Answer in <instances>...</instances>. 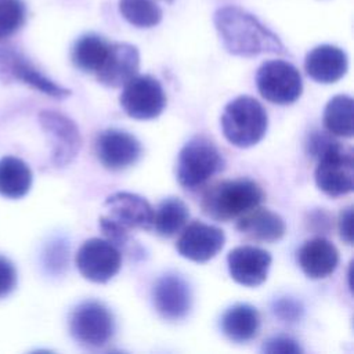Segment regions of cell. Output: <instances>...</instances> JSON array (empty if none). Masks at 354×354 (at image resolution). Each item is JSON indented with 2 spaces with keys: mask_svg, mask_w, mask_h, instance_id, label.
Instances as JSON below:
<instances>
[{
  "mask_svg": "<svg viewBox=\"0 0 354 354\" xmlns=\"http://www.w3.org/2000/svg\"><path fill=\"white\" fill-rule=\"evenodd\" d=\"M297 260L307 278L322 279L336 270L339 252L330 241L317 236L303 243L297 253Z\"/></svg>",
  "mask_w": 354,
  "mask_h": 354,
  "instance_id": "obj_19",
  "label": "cell"
},
{
  "mask_svg": "<svg viewBox=\"0 0 354 354\" xmlns=\"http://www.w3.org/2000/svg\"><path fill=\"white\" fill-rule=\"evenodd\" d=\"M220 326L224 336L231 342L246 343L259 333L260 314L256 307L248 303H238L223 314Z\"/></svg>",
  "mask_w": 354,
  "mask_h": 354,
  "instance_id": "obj_21",
  "label": "cell"
},
{
  "mask_svg": "<svg viewBox=\"0 0 354 354\" xmlns=\"http://www.w3.org/2000/svg\"><path fill=\"white\" fill-rule=\"evenodd\" d=\"M0 80L3 83L19 80L50 97L59 100L71 95L69 88L53 82L48 76L39 71L30 62V59L11 46H0Z\"/></svg>",
  "mask_w": 354,
  "mask_h": 354,
  "instance_id": "obj_9",
  "label": "cell"
},
{
  "mask_svg": "<svg viewBox=\"0 0 354 354\" xmlns=\"http://www.w3.org/2000/svg\"><path fill=\"white\" fill-rule=\"evenodd\" d=\"M339 232H340V238L347 245L353 243V207L351 206H348L340 212Z\"/></svg>",
  "mask_w": 354,
  "mask_h": 354,
  "instance_id": "obj_32",
  "label": "cell"
},
{
  "mask_svg": "<svg viewBox=\"0 0 354 354\" xmlns=\"http://www.w3.org/2000/svg\"><path fill=\"white\" fill-rule=\"evenodd\" d=\"M39 123L51 144V163L55 167L68 166L79 153L82 137L76 123L57 111H41Z\"/></svg>",
  "mask_w": 354,
  "mask_h": 354,
  "instance_id": "obj_11",
  "label": "cell"
},
{
  "mask_svg": "<svg viewBox=\"0 0 354 354\" xmlns=\"http://www.w3.org/2000/svg\"><path fill=\"white\" fill-rule=\"evenodd\" d=\"M225 235L218 227L194 221L183 228L176 249L191 261L205 263L213 259L224 246Z\"/></svg>",
  "mask_w": 354,
  "mask_h": 354,
  "instance_id": "obj_15",
  "label": "cell"
},
{
  "mask_svg": "<svg viewBox=\"0 0 354 354\" xmlns=\"http://www.w3.org/2000/svg\"><path fill=\"white\" fill-rule=\"evenodd\" d=\"M109 44L102 36L95 33H86L80 36L71 51L73 65L86 73H94L102 65Z\"/></svg>",
  "mask_w": 354,
  "mask_h": 354,
  "instance_id": "obj_23",
  "label": "cell"
},
{
  "mask_svg": "<svg viewBox=\"0 0 354 354\" xmlns=\"http://www.w3.org/2000/svg\"><path fill=\"white\" fill-rule=\"evenodd\" d=\"M119 11L137 28H152L162 19V10L153 0H119Z\"/></svg>",
  "mask_w": 354,
  "mask_h": 354,
  "instance_id": "obj_26",
  "label": "cell"
},
{
  "mask_svg": "<svg viewBox=\"0 0 354 354\" xmlns=\"http://www.w3.org/2000/svg\"><path fill=\"white\" fill-rule=\"evenodd\" d=\"M348 68L347 54L332 44H321L307 53L304 59L306 73L318 83L340 80Z\"/></svg>",
  "mask_w": 354,
  "mask_h": 354,
  "instance_id": "obj_18",
  "label": "cell"
},
{
  "mask_svg": "<svg viewBox=\"0 0 354 354\" xmlns=\"http://www.w3.org/2000/svg\"><path fill=\"white\" fill-rule=\"evenodd\" d=\"M261 351L267 354H301L303 348L289 336H272L263 343Z\"/></svg>",
  "mask_w": 354,
  "mask_h": 354,
  "instance_id": "obj_29",
  "label": "cell"
},
{
  "mask_svg": "<svg viewBox=\"0 0 354 354\" xmlns=\"http://www.w3.org/2000/svg\"><path fill=\"white\" fill-rule=\"evenodd\" d=\"M335 140L324 131H313L307 141V151L311 156L318 158Z\"/></svg>",
  "mask_w": 354,
  "mask_h": 354,
  "instance_id": "obj_31",
  "label": "cell"
},
{
  "mask_svg": "<svg viewBox=\"0 0 354 354\" xmlns=\"http://www.w3.org/2000/svg\"><path fill=\"white\" fill-rule=\"evenodd\" d=\"M224 166L221 152L210 140L194 137L178 152L176 176L181 187L195 189L220 173Z\"/></svg>",
  "mask_w": 354,
  "mask_h": 354,
  "instance_id": "obj_4",
  "label": "cell"
},
{
  "mask_svg": "<svg viewBox=\"0 0 354 354\" xmlns=\"http://www.w3.org/2000/svg\"><path fill=\"white\" fill-rule=\"evenodd\" d=\"M120 106L137 120L158 118L166 106V94L160 82L151 75H136L123 86Z\"/></svg>",
  "mask_w": 354,
  "mask_h": 354,
  "instance_id": "obj_8",
  "label": "cell"
},
{
  "mask_svg": "<svg viewBox=\"0 0 354 354\" xmlns=\"http://www.w3.org/2000/svg\"><path fill=\"white\" fill-rule=\"evenodd\" d=\"M152 301L162 318L181 321L191 311L192 292L183 277L167 272L156 279L152 289Z\"/></svg>",
  "mask_w": 354,
  "mask_h": 354,
  "instance_id": "obj_13",
  "label": "cell"
},
{
  "mask_svg": "<svg viewBox=\"0 0 354 354\" xmlns=\"http://www.w3.org/2000/svg\"><path fill=\"white\" fill-rule=\"evenodd\" d=\"M141 142L130 133L120 129H106L95 140L98 160L108 170H124L141 156Z\"/></svg>",
  "mask_w": 354,
  "mask_h": 354,
  "instance_id": "obj_14",
  "label": "cell"
},
{
  "mask_svg": "<svg viewBox=\"0 0 354 354\" xmlns=\"http://www.w3.org/2000/svg\"><path fill=\"white\" fill-rule=\"evenodd\" d=\"M189 212L183 199L177 196L165 198L153 210L152 227L158 235L170 238L180 232L188 221Z\"/></svg>",
  "mask_w": 354,
  "mask_h": 354,
  "instance_id": "obj_24",
  "label": "cell"
},
{
  "mask_svg": "<svg viewBox=\"0 0 354 354\" xmlns=\"http://www.w3.org/2000/svg\"><path fill=\"white\" fill-rule=\"evenodd\" d=\"M69 332L82 346L102 347L115 333L113 314L100 301H83L71 313Z\"/></svg>",
  "mask_w": 354,
  "mask_h": 354,
  "instance_id": "obj_7",
  "label": "cell"
},
{
  "mask_svg": "<svg viewBox=\"0 0 354 354\" xmlns=\"http://www.w3.org/2000/svg\"><path fill=\"white\" fill-rule=\"evenodd\" d=\"M26 19L22 0H0V40L18 32Z\"/></svg>",
  "mask_w": 354,
  "mask_h": 354,
  "instance_id": "obj_27",
  "label": "cell"
},
{
  "mask_svg": "<svg viewBox=\"0 0 354 354\" xmlns=\"http://www.w3.org/2000/svg\"><path fill=\"white\" fill-rule=\"evenodd\" d=\"M102 214L118 228L129 232L130 230H151L153 218V207L138 194L115 192L104 202Z\"/></svg>",
  "mask_w": 354,
  "mask_h": 354,
  "instance_id": "obj_12",
  "label": "cell"
},
{
  "mask_svg": "<svg viewBox=\"0 0 354 354\" xmlns=\"http://www.w3.org/2000/svg\"><path fill=\"white\" fill-rule=\"evenodd\" d=\"M354 102L350 95L332 97L324 109V126L332 136L351 138L354 134Z\"/></svg>",
  "mask_w": 354,
  "mask_h": 354,
  "instance_id": "obj_25",
  "label": "cell"
},
{
  "mask_svg": "<svg viewBox=\"0 0 354 354\" xmlns=\"http://www.w3.org/2000/svg\"><path fill=\"white\" fill-rule=\"evenodd\" d=\"M140 68L138 48L129 43H111L106 57L95 72L97 80L111 88L123 87Z\"/></svg>",
  "mask_w": 354,
  "mask_h": 354,
  "instance_id": "obj_17",
  "label": "cell"
},
{
  "mask_svg": "<svg viewBox=\"0 0 354 354\" xmlns=\"http://www.w3.org/2000/svg\"><path fill=\"white\" fill-rule=\"evenodd\" d=\"M216 30L224 48L238 57H256L259 54H288L281 39L263 25L253 14L236 6H225L213 15Z\"/></svg>",
  "mask_w": 354,
  "mask_h": 354,
  "instance_id": "obj_1",
  "label": "cell"
},
{
  "mask_svg": "<svg viewBox=\"0 0 354 354\" xmlns=\"http://www.w3.org/2000/svg\"><path fill=\"white\" fill-rule=\"evenodd\" d=\"M220 124L230 144L238 148H249L266 136L268 115L254 97L239 95L224 106Z\"/></svg>",
  "mask_w": 354,
  "mask_h": 354,
  "instance_id": "obj_3",
  "label": "cell"
},
{
  "mask_svg": "<svg viewBox=\"0 0 354 354\" xmlns=\"http://www.w3.org/2000/svg\"><path fill=\"white\" fill-rule=\"evenodd\" d=\"M33 181L30 167L19 158L4 156L0 159V195L10 199L25 196Z\"/></svg>",
  "mask_w": 354,
  "mask_h": 354,
  "instance_id": "obj_22",
  "label": "cell"
},
{
  "mask_svg": "<svg viewBox=\"0 0 354 354\" xmlns=\"http://www.w3.org/2000/svg\"><path fill=\"white\" fill-rule=\"evenodd\" d=\"M317 159L314 178L324 194L336 198L353 191L354 153L350 147L333 141Z\"/></svg>",
  "mask_w": 354,
  "mask_h": 354,
  "instance_id": "obj_5",
  "label": "cell"
},
{
  "mask_svg": "<svg viewBox=\"0 0 354 354\" xmlns=\"http://www.w3.org/2000/svg\"><path fill=\"white\" fill-rule=\"evenodd\" d=\"M260 95L268 102L289 105L303 93V80L295 65L282 59H270L260 65L256 73Z\"/></svg>",
  "mask_w": 354,
  "mask_h": 354,
  "instance_id": "obj_6",
  "label": "cell"
},
{
  "mask_svg": "<svg viewBox=\"0 0 354 354\" xmlns=\"http://www.w3.org/2000/svg\"><path fill=\"white\" fill-rule=\"evenodd\" d=\"M76 267L88 281L105 283L122 267V254L116 245L102 238L87 239L76 253Z\"/></svg>",
  "mask_w": 354,
  "mask_h": 354,
  "instance_id": "obj_10",
  "label": "cell"
},
{
  "mask_svg": "<svg viewBox=\"0 0 354 354\" xmlns=\"http://www.w3.org/2000/svg\"><path fill=\"white\" fill-rule=\"evenodd\" d=\"M272 311L283 322H296L303 315V306L292 297H281L274 301Z\"/></svg>",
  "mask_w": 354,
  "mask_h": 354,
  "instance_id": "obj_28",
  "label": "cell"
},
{
  "mask_svg": "<svg viewBox=\"0 0 354 354\" xmlns=\"http://www.w3.org/2000/svg\"><path fill=\"white\" fill-rule=\"evenodd\" d=\"M163 1H167V3H171L173 0H163Z\"/></svg>",
  "mask_w": 354,
  "mask_h": 354,
  "instance_id": "obj_33",
  "label": "cell"
},
{
  "mask_svg": "<svg viewBox=\"0 0 354 354\" xmlns=\"http://www.w3.org/2000/svg\"><path fill=\"white\" fill-rule=\"evenodd\" d=\"M264 192L250 178L223 180L212 185L202 198V210L217 221H230L259 206Z\"/></svg>",
  "mask_w": 354,
  "mask_h": 354,
  "instance_id": "obj_2",
  "label": "cell"
},
{
  "mask_svg": "<svg viewBox=\"0 0 354 354\" xmlns=\"http://www.w3.org/2000/svg\"><path fill=\"white\" fill-rule=\"evenodd\" d=\"M17 285V271L14 264L0 256V299L8 296Z\"/></svg>",
  "mask_w": 354,
  "mask_h": 354,
  "instance_id": "obj_30",
  "label": "cell"
},
{
  "mask_svg": "<svg viewBox=\"0 0 354 354\" xmlns=\"http://www.w3.org/2000/svg\"><path fill=\"white\" fill-rule=\"evenodd\" d=\"M236 230L254 241L277 242L285 235L286 224L278 213L256 206L239 216Z\"/></svg>",
  "mask_w": 354,
  "mask_h": 354,
  "instance_id": "obj_20",
  "label": "cell"
},
{
  "mask_svg": "<svg viewBox=\"0 0 354 354\" xmlns=\"http://www.w3.org/2000/svg\"><path fill=\"white\" fill-rule=\"evenodd\" d=\"M271 254L261 248L243 245L234 248L227 256L231 278L243 286H259L268 275Z\"/></svg>",
  "mask_w": 354,
  "mask_h": 354,
  "instance_id": "obj_16",
  "label": "cell"
}]
</instances>
